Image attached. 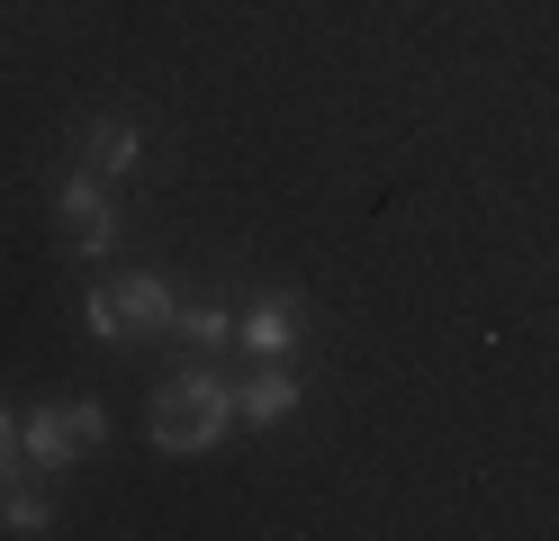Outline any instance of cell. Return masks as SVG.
<instances>
[{
  "label": "cell",
  "mask_w": 559,
  "mask_h": 541,
  "mask_svg": "<svg viewBox=\"0 0 559 541\" xmlns=\"http://www.w3.org/2000/svg\"><path fill=\"white\" fill-rule=\"evenodd\" d=\"M0 532H46V496L37 487H10V496H0Z\"/></svg>",
  "instance_id": "cell-10"
},
{
  "label": "cell",
  "mask_w": 559,
  "mask_h": 541,
  "mask_svg": "<svg viewBox=\"0 0 559 541\" xmlns=\"http://www.w3.org/2000/svg\"><path fill=\"white\" fill-rule=\"evenodd\" d=\"M118 307H127V325H135V334H145V325H171V316H181V298H171V280H163V271H127V280H118Z\"/></svg>",
  "instance_id": "cell-6"
},
{
  "label": "cell",
  "mask_w": 559,
  "mask_h": 541,
  "mask_svg": "<svg viewBox=\"0 0 559 541\" xmlns=\"http://www.w3.org/2000/svg\"><path fill=\"white\" fill-rule=\"evenodd\" d=\"M91 163L109 172V180H127L135 163H145V136H135L127 118H99V127H91Z\"/></svg>",
  "instance_id": "cell-7"
},
{
  "label": "cell",
  "mask_w": 559,
  "mask_h": 541,
  "mask_svg": "<svg viewBox=\"0 0 559 541\" xmlns=\"http://www.w3.org/2000/svg\"><path fill=\"white\" fill-rule=\"evenodd\" d=\"M235 334H243L253 361H289V343H298V298H253V307L235 316Z\"/></svg>",
  "instance_id": "cell-3"
},
{
  "label": "cell",
  "mask_w": 559,
  "mask_h": 541,
  "mask_svg": "<svg viewBox=\"0 0 559 541\" xmlns=\"http://www.w3.org/2000/svg\"><path fill=\"white\" fill-rule=\"evenodd\" d=\"M235 424V388L217 371H171L154 397V451H217Z\"/></svg>",
  "instance_id": "cell-1"
},
{
  "label": "cell",
  "mask_w": 559,
  "mask_h": 541,
  "mask_svg": "<svg viewBox=\"0 0 559 541\" xmlns=\"http://www.w3.org/2000/svg\"><path fill=\"white\" fill-rule=\"evenodd\" d=\"M171 334L199 343V352H217V343L235 334V316H226V307H181V316H171Z\"/></svg>",
  "instance_id": "cell-8"
},
{
  "label": "cell",
  "mask_w": 559,
  "mask_h": 541,
  "mask_svg": "<svg viewBox=\"0 0 559 541\" xmlns=\"http://www.w3.org/2000/svg\"><path fill=\"white\" fill-rule=\"evenodd\" d=\"M19 460V424H10V407H0V469Z\"/></svg>",
  "instance_id": "cell-11"
},
{
  "label": "cell",
  "mask_w": 559,
  "mask_h": 541,
  "mask_svg": "<svg viewBox=\"0 0 559 541\" xmlns=\"http://www.w3.org/2000/svg\"><path fill=\"white\" fill-rule=\"evenodd\" d=\"M55 226H63V244H73L82 262H99V252L118 244V208H109L99 180H63V190H55Z\"/></svg>",
  "instance_id": "cell-2"
},
{
  "label": "cell",
  "mask_w": 559,
  "mask_h": 541,
  "mask_svg": "<svg viewBox=\"0 0 559 541\" xmlns=\"http://www.w3.org/2000/svg\"><path fill=\"white\" fill-rule=\"evenodd\" d=\"M73 443H82V424L63 415V407H37V415L19 424V451L37 460V469H63V460H73Z\"/></svg>",
  "instance_id": "cell-5"
},
{
  "label": "cell",
  "mask_w": 559,
  "mask_h": 541,
  "mask_svg": "<svg viewBox=\"0 0 559 541\" xmlns=\"http://www.w3.org/2000/svg\"><path fill=\"white\" fill-rule=\"evenodd\" d=\"M289 407H298V379H289V361H262V371L235 388V415H243V424H280Z\"/></svg>",
  "instance_id": "cell-4"
},
{
  "label": "cell",
  "mask_w": 559,
  "mask_h": 541,
  "mask_svg": "<svg viewBox=\"0 0 559 541\" xmlns=\"http://www.w3.org/2000/svg\"><path fill=\"white\" fill-rule=\"evenodd\" d=\"M82 316H91V334H99V343H127V334H135V325H127V307H118V289H91V298H82Z\"/></svg>",
  "instance_id": "cell-9"
}]
</instances>
